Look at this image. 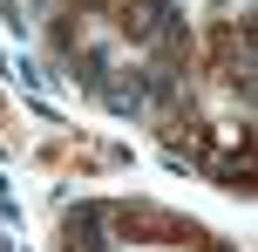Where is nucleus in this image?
<instances>
[{
  "label": "nucleus",
  "mask_w": 258,
  "mask_h": 252,
  "mask_svg": "<svg viewBox=\"0 0 258 252\" xmlns=\"http://www.w3.org/2000/svg\"><path fill=\"white\" fill-rule=\"evenodd\" d=\"M61 48L95 89L102 75H122L116 103H150L183 82V41L163 0H75L61 14Z\"/></svg>",
  "instance_id": "nucleus-1"
},
{
  "label": "nucleus",
  "mask_w": 258,
  "mask_h": 252,
  "mask_svg": "<svg viewBox=\"0 0 258 252\" xmlns=\"http://www.w3.org/2000/svg\"><path fill=\"white\" fill-rule=\"evenodd\" d=\"M68 252H231L204 225L163 205H82L68 218Z\"/></svg>",
  "instance_id": "nucleus-2"
}]
</instances>
